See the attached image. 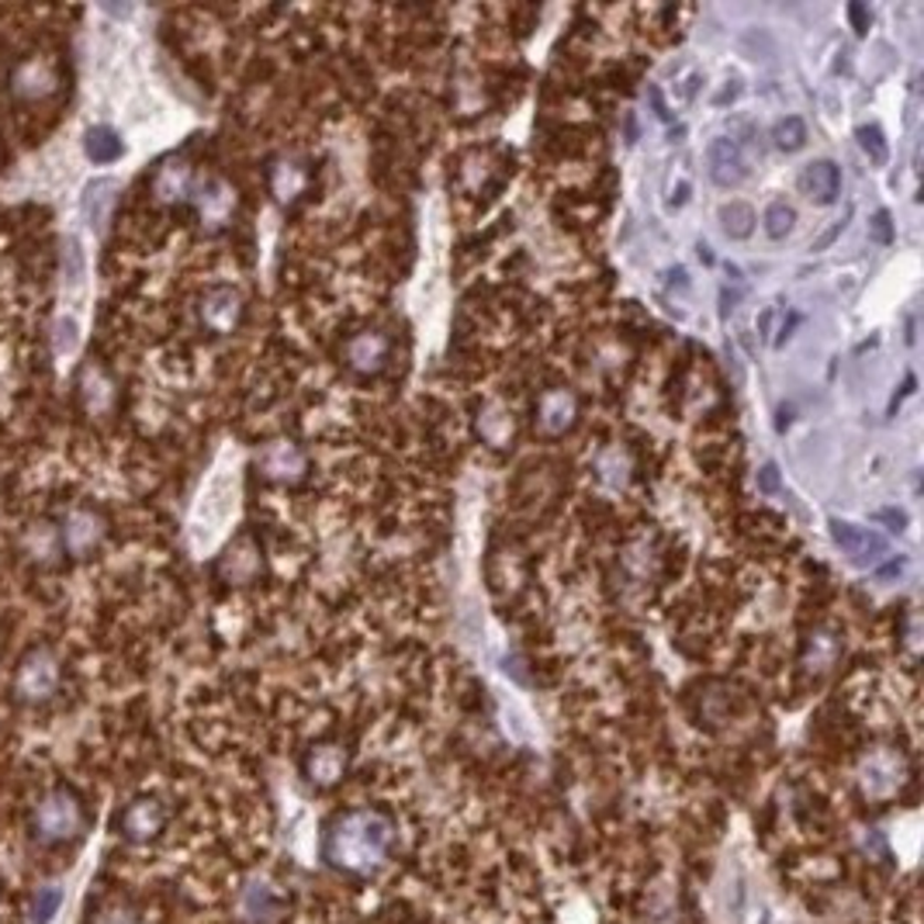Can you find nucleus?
Wrapping results in <instances>:
<instances>
[{
	"label": "nucleus",
	"mask_w": 924,
	"mask_h": 924,
	"mask_svg": "<svg viewBox=\"0 0 924 924\" xmlns=\"http://www.w3.org/2000/svg\"><path fill=\"white\" fill-rule=\"evenodd\" d=\"M869 233H872V240H877V243L890 246V243H893V222H890V212H877V215H872V222H869Z\"/></svg>",
	"instance_id": "obj_31"
},
{
	"label": "nucleus",
	"mask_w": 924,
	"mask_h": 924,
	"mask_svg": "<svg viewBox=\"0 0 924 924\" xmlns=\"http://www.w3.org/2000/svg\"><path fill=\"white\" fill-rule=\"evenodd\" d=\"M194 204H198L201 222L212 225V229H219V225L229 222V215H233L236 194H233V188L222 184V181H209V184H201V188L194 191Z\"/></svg>",
	"instance_id": "obj_21"
},
{
	"label": "nucleus",
	"mask_w": 924,
	"mask_h": 924,
	"mask_svg": "<svg viewBox=\"0 0 924 924\" xmlns=\"http://www.w3.org/2000/svg\"><path fill=\"white\" fill-rule=\"evenodd\" d=\"M76 402L87 416L94 419H108L118 413V402H121V389L115 374L100 364V361H87L76 371Z\"/></svg>",
	"instance_id": "obj_7"
},
{
	"label": "nucleus",
	"mask_w": 924,
	"mask_h": 924,
	"mask_svg": "<svg viewBox=\"0 0 924 924\" xmlns=\"http://www.w3.org/2000/svg\"><path fill=\"white\" fill-rule=\"evenodd\" d=\"M305 454L288 444V440H274L267 447H261V454H256V471H261L264 478L270 481H280V485H295L305 478Z\"/></svg>",
	"instance_id": "obj_13"
},
{
	"label": "nucleus",
	"mask_w": 924,
	"mask_h": 924,
	"mask_svg": "<svg viewBox=\"0 0 924 924\" xmlns=\"http://www.w3.org/2000/svg\"><path fill=\"white\" fill-rule=\"evenodd\" d=\"M575 416H578V402L569 389L544 392L541 402H537V429L544 436H561L575 423Z\"/></svg>",
	"instance_id": "obj_17"
},
{
	"label": "nucleus",
	"mask_w": 924,
	"mask_h": 924,
	"mask_svg": "<svg viewBox=\"0 0 924 924\" xmlns=\"http://www.w3.org/2000/svg\"><path fill=\"white\" fill-rule=\"evenodd\" d=\"M91 924H139V917L128 914L125 907H108V911H100Z\"/></svg>",
	"instance_id": "obj_32"
},
{
	"label": "nucleus",
	"mask_w": 924,
	"mask_h": 924,
	"mask_svg": "<svg viewBox=\"0 0 924 924\" xmlns=\"http://www.w3.org/2000/svg\"><path fill=\"white\" fill-rule=\"evenodd\" d=\"M856 783L865 804H890L911 783V758L901 748H872L859 758Z\"/></svg>",
	"instance_id": "obj_4"
},
{
	"label": "nucleus",
	"mask_w": 924,
	"mask_h": 924,
	"mask_svg": "<svg viewBox=\"0 0 924 924\" xmlns=\"http://www.w3.org/2000/svg\"><path fill=\"white\" fill-rule=\"evenodd\" d=\"M63 84H66V73H63V63L53 53L21 56L8 70V94L24 108L53 100Z\"/></svg>",
	"instance_id": "obj_5"
},
{
	"label": "nucleus",
	"mask_w": 924,
	"mask_h": 924,
	"mask_svg": "<svg viewBox=\"0 0 924 924\" xmlns=\"http://www.w3.org/2000/svg\"><path fill=\"white\" fill-rule=\"evenodd\" d=\"M748 157L737 139H713L707 149V173L716 188H737L748 177Z\"/></svg>",
	"instance_id": "obj_11"
},
{
	"label": "nucleus",
	"mask_w": 924,
	"mask_h": 924,
	"mask_svg": "<svg viewBox=\"0 0 924 924\" xmlns=\"http://www.w3.org/2000/svg\"><path fill=\"white\" fill-rule=\"evenodd\" d=\"M167 804L160 797H136V800H128L121 807V814L115 817V831L125 838V841H152V838H160L163 828H167Z\"/></svg>",
	"instance_id": "obj_8"
},
{
	"label": "nucleus",
	"mask_w": 924,
	"mask_h": 924,
	"mask_svg": "<svg viewBox=\"0 0 924 924\" xmlns=\"http://www.w3.org/2000/svg\"><path fill=\"white\" fill-rule=\"evenodd\" d=\"M765 236L768 240H786L789 236V229H793V222H797V212L789 209L786 201H773L765 209Z\"/></svg>",
	"instance_id": "obj_27"
},
{
	"label": "nucleus",
	"mask_w": 924,
	"mask_h": 924,
	"mask_svg": "<svg viewBox=\"0 0 924 924\" xmlns=\"http://www.w3.org/2000/svg\"><path fill=\"white\" fill-rule=\"evenodd\" d=\"M121 139L111 125H94L87 128V136H84V152L94 160V163H111L121 157Z\"/></svg>",
	"instance_id": "obj_24"
},
{
	"label": "nucleus",
	"mask_w": 924,
	"mask_h": 924,
	"mask_svg": "<svg viewBox=\"0 0 924 924\" xmlns=\"http://www.w3.org/2000/svg\"><path fill=\"white\" fill-rule=\"evenodd\" d=\"M76 322L73 319H56L53 322V347H56V353L60 357H66V353H73L76 350Z\"/></svg>",
	"instance_id": "obj_30"
},
{
	"label": "nucleus",
	"mask_w": 924,
	"mask_h": 924,
	"mask_svg": "<svg viewBox=\"0 0 924 924\" xmlns=\"http://www.w3.org/2000/svg\"><path fill=\"white\" fill-rule=\"evenodd\" d=\"M267 188L274 194V201L291 204L298 194H305L308 188V167L298 157H277L267 167Z\"/></svg>",
	"instance_id": "obj_18"
},
{
	"label": "nucleus",
	"mask_w": 924,
	"mask_h": 924,
	"mask_svg": "<svg viewBox=\"0 0 924 924\" xmlns=\"http://www.w3.org/2000/svg\"><path fill=\"white\" fill-rule=\"evenodd\" d=\"M880 520L893 523V530H904V523H907V517H904V512H880Z\"/></svg>",
	"instance_id": "obj_36"
},
{
	"label": "nucleus",
	"mask_w": 924,
	"mask_h": 924,
	"mask_svg": "<svg viewBox=\"0 0 924 924\" xmlns=\"http://www.w3.org/2000/svg\"><path fill=\"white\" fill-rule=\"evenodd\" d=\"M66 682V665L63 655L53 645H35L29 648L18 665H14V676H11V697L21 707H42V703H53Z\"/></svg>",
	"instance_id": "obj_3"
},
{
	"label": "nucleus",
	"mask_w": 924,
	"mask_h": 924,
	"mask_svg": "<svg viewBox=\"0 0 924 924\" xmlns=\"http://www.w3.org/2000/svg\"><path fill=\"white\" fill-rule=\"evenodd\" d=\"M198 322L212 337H229L243 322V295L229 285H215L198 298Z\"/></svg>",
	"instance_id": "obj_9"
},
{
	"label": "nucleus",
	"mask_w": 924,
	"mask_h": 924,
	"mask_svg": "<svg viewBox=\"0 0 924 924\" xmlns=\"http://www.w3.org/2000/svg\"><path fill=\"white\" fill-rule=\"evenodd\" d=\"M60 907V890H42V904H39V924H45V917Z\"/></svg>",
	"instance_id": "obj_34"
},
{
	"label": "nucleus",
	"mask_w": 924,
	"mask_h": 924,
	"mask_svg": "<svg viewBox=\"0 0 924 924\" xmlns=\"http://www.w3.org/2000/svg\"><path fill=\"white\" fill-rule=\"evenodd\" d=\"M768 326H773V308H768V312H762V319H758V332H762V337H768Z\"/></svg>",
	"instance_id": "obj_37"
},
{
	"label": "nucleus",
	"mask_w": 924,
	"mask_h": 924,
	"mask_svg": "<svg viewBox=\"0 0 924 924\" xmlns=\"http://www.w3.org/2000/svg\"><path fill=\"white\" fill-rule=\"evenodd\" d=\"M389 353H392L389 337L368 329V332H357V337L347 343V364L361 374H378V371H384V364H389Z\"/></svg>",
	"instance_id": "obj_19"
},
{
	"label": "nucleus",
	"mask_w": 924,
	"mask_h": 924,
	"mask_svg": "<svg viewBox=\"0 0 924 924\" xmlns=\"http://www.w3.org/2000/svg\"><path fill=\"white\" fill-rule=\"evenodd\" d=\"M194 191H198L194 170L181 157L163 160L157 170L149 173V194L157 198L160 204H181V201L194 198Z\"/></svg>",
	"instance_id": "obj_12"
},
{
	"label": "nucleus",
	"mask_w": 924,
	"mask_h": 924,
	"mask_svg": "<svg viewBox=\"0 0 924 924\" xmlns=\"http://www.w3.org/2000/svg\"><path fill=\"white\" fill-rule=\"evenodd\" d=\"M758 489L762 492H779V468L776 465H765L758 471Z\"/></svg>",
	"instance_id": "obj_33"
},
{
	"label": "nucleus",
	"mask_w": 924,
	"mask_h": 924,
	"mask_svg": "<svg viewBox=\"0 0 924 924\" xmlns=\"http://www.w3.org/2000/svg\"><path fill=\"white\" fill-rule=\"evenodd\" d=\"M115 201H118V181H108V177H100V181H91V184L84 188L81 212H84V219L91 222L94 233H100V229H105V222L111 219Z\"/></svg>",
	"instance_id": "obj_22"
},
{
	"label": "nucleus",
	"mask_w": 924,
	"mask_h": 924,
	"mask_svg": "<svg viewBox=\"0 0 924 924\" xmlns=\"http://www.w3.org/2000/svg\"><path fill=\"white\" fill-rule=\"evenodd\" d=\"M831 537L856 564H872V561H880L886 554V537H880L877 530L856 527L849 520H831Z\"/></svg>",
	"instance_id": "obj_15"
},
{
	"label": "nucleus",
	"mask_w": 924,
	"mask_h": 924,
	"mask_svg": "<svg viewBox=\"0 0 924 924\" xmlns=\"http://www.w3.org/2000/svg\"><path fill=\"white\" fill-rule=\"evenodd\" d=\"M395 849V820L381 810H347L329 820L322 856L332 869L350 877H371Z\"/></svg>",
	"instance_id": "obj_1"
},
{
	"label": "nucleus",
	"mask_w": 924,
	"mask_h": 924,
	"mask_svg": "<svg viewBox=\"0 0 924 924\" xmlns=\"http://www.w3.org/2000/svg\"><path fill=\"white\" fill-rule=\"evenodd\" d=\"M841 655V637L828 627H817L807 640H804V669L807 672H828L831 665Z\"/></svg>",
	"instance_id": "obj_23"
},
{
	"label": "nucleus",
	"mask_w": 924,
	"mask_h": 924,
	"mask_svg": "<svg viewBox=\"0 0 924 924\" xmlns=\"http://www.w3.org/2000/svg\"><path fill=\"white\" fill-rule=\"evenodd\" d=\"M87 825H91V814H87V800L81 797V789H73L70 783H56L35 800L32 817H29V835L35 845L60 849V845L84 838Z\"/></svg>",
	"instance_id": "obj_2"
},
{
	"label": "nucleus",
	"mask_w": 924,
	"mask_h": 924,
	"mask_svg": "<svg viewBox=\"0 0 924 924\" xmlns=\"http://www.w3.org/2000/svg\"><path fill=\"white\" fill-rule=\"evenodd\" d=\"M347 765H350V755L337 741H322V744H316V748H308V755L301 762L305 779L312 786H322V789L337 786L347 776Z\"/></svg>",
	"instance_id": "obj_14"
},
{
	"label": "nucleus",
	"mask_w": 924,
	"mask_h": 924,
	"mask_svg": "<svg viewBox=\"0 0 924 924\" xmlns=\"http://www.w3.org/2000/svg\"><path fill=\"white\" fill-rule=\"evenodd\" d=\"M807 139H810V136H807V125H804V118H797V115L783 118V121L773 128V142H776V149H783V152L804 149Z\"/></svg>",
	"instance_id": "obj_26"
},
{
	"label": "nucleus",
	"mask_w": 924,
	"mask_h": 924,
	"mask_svg": "<svg viewBox=\"0 0 924 924\" xmlns=\"http://www.w3.org/2000/svg\"><path fill=\"white\" fill-rule=\"evenodd\" d=\"M849 14H852V24H856V32H859V35H865L869 21H872V18H869V11H865L862 4H852V8H849Z\"/></svg>",
	"instance_id": "obj_35"
},
{
	"label": "nucleus",
	"mask_w": 924,
	"mask_h": 924,
	"mask_svg": "<svg viewBox=\"0 0 924 924\" xmlns=\"http://www.w3.org/2000/svg\"><path fill=\"white\" fill-rule=\"evenodd\" d=\"M18 551H21L24 561L32 564V569H45V572L60 569V564L66 561L56 520H35V523L24 527L21 537H18Z\"/></svg>",
	"instance_id": "obj_10"
},
{
	"label": "nucleus",
	"mask_w": 924,
	"mask_h": 924,
	"mask_svg": "<svg viewBox=\"0 0 924 924\" xmlns=\"http://www.w3.org/2000/svg\"><path fill=\"white\" fill-rule=\"evenodd\" d=\"M800 194L814 204H831L841 191V170L831 160H814L800 170Z\"/></svg>",
	"instance_id": "obj_20"
},
{
	"label": "nucleus",
	"mask_w": 924,
	"mask_h": 924,
	"mask_svg": "<svg viewBox=\"0 0 924 924\" xmlns=\"http://www.w3.org/2000/svg\"><path fill=\"white\" fill-rule=\"evenodd\" d=\"M66 557H91L108 541V517L94 502H70L56 512Z\"/></svg>",
	"instance_id": "obj_6"
},
{
	"label": "nucleus",
	"mask_w": 924,
	"mask_h": 924,
	"mask_svg": "<svg viewBox=\"0 0 924 924\" xmlns=\"http://www.w3.org/2000/svg\"><path fill=\"white\" fill-rule=\"evenodd\" d=\"M856 139H859V146L869 152L872 163H886L890 149H886V139H883V128H880V125H859V128H856Z\"/></svg>",
	"instance_id": "obj_28"
},
{
	"label": "nucleus",
	"mask_w": 924,
	"mask_h": 924,
	"mask_svg": "<svg viewBox=\"0 0 924 924\" xmlns=\"http://www.w3.org/2000/svg\"><path fill=\"white\" fill-rule=\"evenodd\" d=\"M721 225L731 240H748L755 233V212L744 201H731L721 209Z\"/></svg>",
	"instance_id": "obj_25"
},
{
	"label": "nucleus",
	"mask_w": 924,
	"mask_h": 924,
	"mask_svg": "<svg viewBox=\"0 0 924 924\" xmlns=\"http://www.w3.org/2000/svg\"><path fill=\"white\" fill-rule=\"evenodd\" d=\"M215 572L229 582V585H246L261 575V551H256L253 537H236L233 544L225 548V554L219 557Z\"/></svg>",
	"instance_id": "obj_16"
},
{
	"label": "nucleus",
	"mask_w": 924,
	"mask_h": 924,
	"mask_svg": "<svg viewBox=\"0 0 924 924\" xmlns=\"http://www.w3.org/2000/svg\"><path fill=\"white\" fill-rule=\"evenodd\" d=\"M84 249H81V243L76 240H66L63 243V277H66V285L70 288H76L84 280Z\"/></svg>",
	"instance_id": "obj_29"
}]
</instances>
